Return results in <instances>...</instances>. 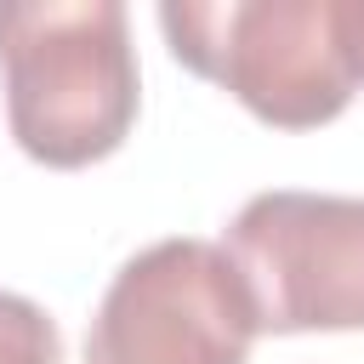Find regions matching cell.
I'll list each match as a JSON object with an SVG mask.
<instances>
[{
	"instance_id": "6da1fadb",
	"label": "cell",
	"mask_w": 364,
	"mask_h": 364,
	"mask_svg": "<svg viewBox=\"0 0 364 364\" xmlns=\"http://www.w3.org/2000/svg\"><path fill=\"white\" fill-rule=\"evenodd\" d=\"M6 119L28 159L74 171L136 125V46L119 0H0Z\"/></svg>"
},
{
	"instance_id": "7a4b0ae2",
	"label": "cell",
	"mask_w": 364,
	"mask_h": 364,
	"mask_svg": "<svg viewBox=\"0 0 364 364\" xmlns=\"http://www.w3.org/2000/svg\"><path fill=\"white\" fill-rule=\"evenodd\" d=\"M159 28L176 63L284 131L336 119L358 91L353 0H165Z\"/></svg>"
},
{
	"instance_id": "3957f363",
	"label": "cell",
	"mask_w": 364,
	"mask_h": 364,
	"mask_svg": "<svg viewBox=\"0 0 364 364\" xmlns=\"http://www.w3.org/2000/svg\"><path fill=\"white\" fill-rule=\"evenodd\" d=\"M256 336V307L228 250L159 239L108 279L85 330V364H245Z\"/></svg>"
},
{
	"instance_id": "277c9868",
	"label": "cell",
	"mask_w": 364,
	"mask_h": 364,
	"mask_svg": "<svg viewBox=\"0 0 364 364\" xmlns=\"http://www.w3.org/2000/svg\"><path fill=\"white\" fill-rule=\"evenodd\" d=\"M256 330H364V199L273 188L250 193L222 233Z\"/></svg>"
},
{
	"instance_id": "5b68a950",
	"label": "cell",
	"mask_w": 364,
	"mask_h": 364,
	"mask_svg": "<svg viewBox=\"0 0 364 364\" xmlns=\"http://www.w3.org/2000/svg\"><path fill=\"white\" fill-rule=\"evenodd\" d=\"M63 336L51 313L17 290H0V364H57Z\"/></svg>"
},
{
	"instance_id": "8992f818",
	"label": "cell",
	"mask_w": 364,
	"mask_h": 364,
	"mask_svg": "<svg viewBox=\"0 0 364 364\" xmlns=\"http://www.w3.org/2000/svg\"><path fill=\"white\" fill-rule=\"evenodd\" d=\"M353 57H358V85H364V0H353Z\"/></svg>"
}]
</instances>
